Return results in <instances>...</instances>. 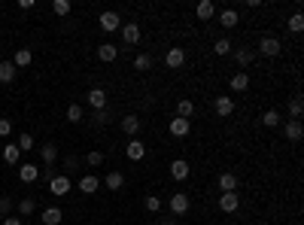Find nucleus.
<instances>
[{
	"mask_svg": "<svg viewBox=\"0 0 304 225\" xmlns=\"http://www.w3.org/2000/svg\"><path fill=\"white\" fill-rule=\"evenodd\" d=\"M171 177H174L177 183H186V180H189V162H186V158L171 162Z\"/></svg>",
	"mask_w": 304,
	"mask_h": 225,
	"instance_id": "nucleus-9",
	"label": "nucleus"
},
{
	"mask_svg": "<svg viewBox=\"0 0 304 225\" xmlns=\"http://www.w3.org/2000/svg\"><path fill=\"white\" fill-rule=\"evenodd\" d=\"M97 189H100V180H97L94 174H85V177L79 180V192H82V195H94Z\"/></svg>",
	"mask_w": 304,
	"mask_h": 225,
	"instance_id": "nucleus-14",
	"label": "nucleus"
},
{
	"mask_svg": "<svg viewBox=\"0 0 304 225\" xmlns=\"http://www.w3.org/2000/svg\"><path fill=\"white\" fill-rule=\"evenodd\" d=\"M213 110H216L219 116H231V113H234V98H228V94L213 98Z\"/></svg>",
	"mask_w": 304,
	"mask_h": 225,
	"instance_id": "nucleus-7",
	"label": "nucleus"
},
{
	"mask_svg": "<svg viewBox=\"0 0 304 225\" xmlns=\"http://www.w3.org/2000/svg\"><path fill=\"white\" fill-rule=\"evenodd\" d=\"M15 146H18V149H21V152H27V149H33V137H30V134H21V137H18V143H15Z\"/></svg>",
	"mask_w": 304,
	"mask_h": 225,
	"instance_id": "nucleus-39",
	"label": "nucleus"
},
{
	"mask_svg": "<svg viewBox=\"0 0 304 225\" xmlns=\"http://www.w3.org/2000/svg\"><path fill=\"white\" fill-rule=\"evenodd\" d=\"M40 152H43V165H46V168L58 162V146H55V143H43Z\"/></svg>",
	"mask_w": 304,
	"mask_h": 225,
	"instance_id": "nucleus-22",
	"label": "nucleus"
},
{
	"mask_svg": "<svg viewBox=\"0 0 304 225\" xmlns=\"http://www.w3.org/2000/svg\"><path fill=\"white\" fill-rule=\"evenodd\" d=\"M97 24H100V30H107V34H116V30H122V18H119V12H113V9L100 12Z\"/></svg>",
	"mask_w": 304,
	"mask_h": 225,
	"instance_id": "nucleus-2",
	"label": "nucleus"
},
{
	"mask_svg": "<svg viewBox=\"0 0 304 225\" xmlns=\"http://www.w3.org/2000/svg\"><path fill=\"white\" fill-rule=\"evenodd\" d=\"M110 122V113L107 110H94V125H107Z\"/></svg>",
	"mask_w": 304,
	"mask_h": 225,
	"instance_id": "nucleus-41",
	"label": "nucleus"
},
{
	"mask_svg": "<svg viewBox=\"0 0 304 225\" xmlns=\"http://www.w3.org/2000/svg\"><path fill=\"white\" fill-rule=\"evenodd\" d=\"M189 128H192V122H189V119H180V116H177V119H171V134H174V137H186V134H189Z\"/></svg>",
	"mask_w": 304,
	"mask_h": 225,
	"instance_id": "nucleus-20",
	"label": "nucleus"
},
{
	"mask_svg": "<svg viewBox=\"0 0 304 225\" xmlns=\"http://www.w3.org/2000/svg\"><path fill=\"white\" fill-rule=\"evenodd\" d=\"M192 113H195V104H192L189 98L177 104V116H180V119H192Z\"/></svg>",
	"mask_w": 304,
	"mask_h": 225,
	"instance_id": "nucleus-32",
	"label": "nucleus"
},
{
	"mask_svg": "<svg viewBox=\"0 0 304 225\" xmlns=\"http://www.w3.org/2000/svg\"><path fill=\"white\" fill-rule=\"evenodd\" d=\"M18 180L21 183H37L40 180V168L37 165H18Z\"/></svg>",
	"mask_w": 304,
	"mask_h": 225,
	"instance_id": "nucleus-13",
	"label": "nucleus"
},
{
	"mask_svg": "<svg viewBox=\"0 0 304 225\" xmlns=\"http://www.w3.org/2000/svg\"><path fill=\"white\" fill-rule=\"evenodd\" d=\"M70 9H73L70 0H55V3H52V12H55V15H70Z\"/></svg>",
	"mask_w": 304,
	"mask_h": 225,
	"instance_id": "nucleus-33",
	"label": "nucleus"
},
{
	"mask_svg": "<svg viewBox=\"0 0 304 225\" xmlns=\"http://www.w3.org/2000/svg\"><path fill=\"white\" fill-rule=\"evenodd\" d=\"M15 76H18L15 64H12V61H0V82H3V85H9Z\"/></svg>",
	"mask_w": 304,
	"mask_h": 225,
	"instance_id": "nucleus-21",
	"label": "nucleus"
},
{
	"mask_svg": "<svg viewBox=\"0 0 304 225\" xmlns=\"http://www.w3.org/2000/svg\"><path fill=\"white\" fill-rule=\"evenodd\" d=\"M67 171H79V158L76 155H67Z\"/></svg>",
	"mask_w": 304,
	"mask_h": 225,
	"instance_id": "nucleus-44",
	"label": "nucleus"
},
{
	"mask_svg": "<svg viewBox=\"0 0 304 225\" xmlns=\"http://www.w3.org/2000/svg\"><path fill=\"white\" fill-rule=\"evenodd\" d=\"M70 189H73V183H70V177H67V174H58V177H52V180H49V192H52V195H58V198H61V195H70Z\"/></svg>",
	"mask_w": 304,
	"mask_h": 225,
	"instance_id": "nucleus-3",
	"label": "nucleus"
},
{
	"mask_svg": "<svg viewBox=\"0 0 304 225\" xmlns=\"http://www.w3.org/2000/svg\"><path fill=\"white\" fill-rule=\"evenodd\" d=\"M301 113H304L301 98H292V104H289V116H292V122H298V119H301Z\"/></svg>",
	"mask_w": 304,
	"mask_h": 225,
	"instance_id": "nucleus-36",
	"label": "nucleus"
},
{
	"mask_svg": "<svg viewBox=\"0 0 304 225\" xmlns=\"http://www.w3.org/2000/svg\"><path fill=\"white\" fill-rule=\"evenodd\" d=\"M219 189L222 192H238V177L234 174H222L219 177Z\"/></svg>",
	"mask_w": 304,
	"mask_h": 225,
	"instance_id": "nucleus-28",
	"label": "nucleus"
},
{
	"mask_svg": "<svg viewBox=\"0 0 304 225\" xmlns=\"http://www.w3.org/2000/svg\"><path fill=\"white\" fill-rule=\"evenodd\" d=\"M158 225H177V222H174V219H161Z\"/></svg>",
	"mask_w": 304,
	"mask_h": 225,
	"instance_id": "nucleus-47",
	"label": "nucleus"
},
{
	"mask_svg": "<svg viewBox=\"0 0 304 225\" xmlns=\"http://www.w3.org/2000/svg\"><path fill=\"white\" fill-rule=\"evenodd\" d=\"M140 125H143V122H140V116H134V113H128V116L122 119V131H125V134H131V137H137V134H140Z\"/></svg>",
	"mask_w": 304,
	"mask_h": 225,
	"instance_id": "nucleus-12",
	"label": "nucleus"
},
{
	"mask_svg": "<svg viewBox=\"0 0 304 225\" xmlns=\"http://www.w3.org/2000/svg\"><path fill=\"white\" fill-rule=\"evenodd\" d=\"M30 61H33L30 49H15V55H12V64H15V70H18V67H27Z\"/></svg>",
	"mask_w": 304,
	"mask_h": 225,
	"instance_id": "nucleus-23",
	"label": "nucleus"
},
{
	"mask_svg": "<svg viewBox=\"0 0 304 225\" xmlns=\"http://www.w3.org/2000/svg\"><path fill=\"white\" fill-rule=\"evenodd\" d=\"M18 155H21V149H18L15 143H6V146H3V162H6V165H18Z\"/></svg>",
	"mask_w": 304,
	"mask_h": 225,
	"instance_id": "nucleus-26",
	"label": "nucleus"
},
{
	"mask_svg": "<svg viewBox=\"0 0 304 225\" xmlns=\"http://www.w3.org/2000/svg\"><path fill=\"white\" fill-rule=\"evenodd\" d=\"M9 210H12V198H0V216L3 219L9 216Z\"/></svg>",
	"mask_w": 304,
	"mask_h": 225,
	"instance_id": "nucleus-42",
	"label": "nucleus"
},
{
	"mask_svg": "<svg viewBox=\"0 0 304 225\" xmlns=\"http://www.w3.org/2000/svg\"><path fill=\"white\" fill-rule=\"evenodd\" d=\"M152 67V55H146V52H140L137 58H134V70H140V73H146Z\"/></svg>",
	"mask_w": 304,
	"mask_h": 225,
	"instance_id": "nucleus-31",
	"label": "nucleus"
},
{
	"mask_svg": "<svg viewBox=\"0 0 304 225\" xmlns=\"http://www.w3.org/2000/svg\"><path fill=\"white\" fill-rule=\"evenodd\" d=\"M253 58H256V55H253L250 49H234V61H238L241 67H250V64H253Z\"/></svg>",
	"mask_w": 304,
	"mask_h": 225,
	"instance_id": "nucleus-30",
	"label": "nucleus"
},
{
	"mask_svg": "<svg viewBox=\"0 0 304 225\" xmlns=\"http://www.w3.org/2000/svg\"><path fill=\"white\" fill-rule=\"evenodd\" d=\"M85 165H88V168H100V165H104V152H94V149H91V152L85 155Z\"/></svg>",
	"mask_w": 304,
	"mask_h": 225,
	"instance_id": "nucleus-38",
	"label": "nucleus"
},
{
	"mask_svg": "<svg viewBox=\"0 0 304 225\" xmlns=\"http://www.w3.org/2000/svg\"><path fill=\"white\" fill-rule=\"evenodd\" d=\"M146 210H149V213H158V210H161V198L149 195V198H146Z\"/></svg>",
	"mask_w": 304,
	"mask_h": 225,
	"instance_id": "nucleus-40",
	"label": "nucleus"
},
{
	"mask_svg": "<svg viewBox=\"0 0 304 225\" xmlns=\"http://www.w3.org/2000/svg\"><path fill=\"white\" fill-rule=\"evenodd\" d=\"M104 183H107L110 192H119V189L125 186V174H122V171H110V174L104 177Z\"/></svg>",
	"mask_w": 304,
	"mask_h": 225,
	"instance_id": "nucleus-17",
	"label": "nucleus"
},
{
	"mask_svg": "<svg viewBox=\"0 0 304 225\" xmlns=\"http://www.w3.org/2000/svg\"><path fill=\"white\" fill-rule=\"evenodd\" d=\"M280 122H283V116H280L277 110H265V113H262V125H265V128H277Z\"/></svg>",
	"mask_w": 304,
	"mask_h": 225,
	"instance_id": "nucleus-25",
	"label": "nucleus"
},
{
	"mask_svg": "<svg viewBox=\"0 0 304 225\" xmlns=\"http://www.w3.org/2000/svg\"><path fill=\"white\" fill-rule=\"evenodd\" d=\"M125 155H128L131 162H143V158H146V146H143V140H137V137H134V140L125 146Z\"/></svg>",
	"mask_w": 304,
	"mask_h": 225,
	"instance_id": "nucleus-8",
	"label": "nucleus"
},
{
	"mask_svg": "<svg viewBox=\"0 0 304 225\" xmlns=\"http://www.w3.org/2000/svg\"><path fill=\"white\" fill-rule=\"evenodd\" d=\"M3 225H21V219H18V216H6V219H3Z\"/></svg>",
	"mask_w": 304,
	"mask_h": 225,
	"instance_id": "nucleus-46",
	"label": "nucleus"
},
{
	"mask_svg": "<svg viewBox=\"0 0 304 225\" xmlns=\"http://www.w3.org/2000/svg\"><path fill=\"white\" fill-rule=\"evenodd\" d=\"M219 24L222 27H238V9H222L219 12Z\"/></svg>",
	"mask_w": 304,
	"mask_h": 225,
	"instance_id": "nucleus-24",
	"label": "nucleus"
},
{
	"mask_svg": "<svg viewBox=\"0 0 304 225\" xmlns=\"http://www.w3.org/2000/svg\"><path fill=\"white\" fill-rule=\"evenodd\" d=\"M18 9H24V12L33 9V0H18Z\"/></svg>",
	"mask_w": 304,
	"mask_h": 225,
	"instance_id": "nucleus-45",
	"label": "nucleus"
},
{
	"mask_svg": "<svg viewBox=\"0 0 304 225\" xmlns=\"http://www.w3.org/2000/svg\"><path fill=\"white\" fill-rule=\"evenodd\" d=\"M283 134H286V140H289V143H298V140L304 137L301 122H286V125H283Z\"/></svg>",
	"mask_w": 304,
	"mask_h": 225,
	"instance_id": "nucleus-15",
	"label": "nucleus"
},
{
	"mask_svg": "<svg viewBox=\"0 0 304 225\" xmlns=\"http://www.w3.org/2000/svg\"><path fill=\"white\" fill-rule=\"evenodd\" d=\"M213 52H216V55H231V40L219 37V40L213 43Z\"/></svg>",
	"mask_w": 304,
	"mask_h": 225,
	"instance_id": "nucleus-34",
	"label": "nucleus"
},
{
	"mask_svg": "<svg viewBox=\"0 0 304 225\" xmlns=\"http://www.w3.org/2000/svg\"><path fill=\"white\" fill-rule=\"evenodd\" d=\"M292 225H298V222H292Z\"/></svg>",
	"mask_w": 304,
	"mask_h": 225,
	"instance_id": "nucleus-48",
	"label": "nucleus"
},
{
	"mask_svg": "<svg viewBox=\"0 0 304 225\" xmlns=\"http://www.w3.org/2000/svg\"><path fill=\"white\" fill-rule=\"evenodd\" d=\"M85 101H88L91 110H107V91H104V88H88Z\"/></svg>",
	"mask_w": 304,
	"mask_h": 225,
	"instance_id": "nucleus-6",
	"label": "nucleus"
},
{
	"mask_svg": "<svg viewBox=\"0 0 304 225\" xmlns=\"http://www.w3.org/2000/svg\"><path fill=\"white\" fill-rule=\"evenodd\" d=\"M97 58L110 64V61H116V58H119V49H116L113 43H100V46H97Z\"/></svg>",
	"mask_w": 304,
	"mask_h": 225,
	"instance_id": "nucleus-18",
	"label": "nucleus"
},
{
	"mask_svg": "<svg viewBox=\"0 0 304 225\" xmlns=\"http://www.w3.org/2000/svg\"><path fill=\"white\" fill-rule=\"evenodd\" d=\"M228 85H231V91H238V94L247 91V88H250V73H234V76L228 79Z\"/></svg>",
	"mask_w": 304,
	"mask_h": 225,
	"instance_id": "nucleus-19",
	"label": "nucleus"
},
{
	"mask_svg": "<svg viewBox=\"0 0 304 225\" xmlns=\"http://www.w3.org/2000/svg\"><path fill=\"white\" fill-rule=\"evenodd\" d=\"M61 219H64V216H61L58 207H46V210H43V225H61Z\"/></svg>",
	"mask_w": 304,
	"mask_h": 225,
	"instance_id": "nucleus-27",
	"label": "nucleus"
},
{
	"mask_svg": "<svg viewBox=\"0 0 304 225\" xmlns=\"http://www.w3.org/2000/svg\"><path fill=\"white\" fill-rule=\"evenodd\" d=\"M286 27H289L292 34H301V30H304V15H301V12H292L289 21H286Z\"/></svg>",
	"mask_w": 304,
	"mask_h": 225,
	"instance_id": "nucleus-29",
	"label": "nucleus"
},
{
	"mask_svg": "<svg viewBox=\"0 0 304 225\" xmlns=\"http://www.w3.org/2000/svg\"><path fill=\"white\" fill-rule=\"evenodd\" d=\"M238 207H241V195L238 192H222L219 195V210L222 213H238Z\"/></svg>",
	"mask_w": 304,
	"mask_h": 225,
	"instance_id": "nucleus-5",
	"label": "nucleus"
},
{
	"mask_svg": "<svg viewBox=\"0 0 304 225\" xmlns=\"http://www.w3.org/2000/svg\"><path fill=\"white\" fill-rule=\"evenodd\" d=\"M33 210H37V201H33V198H21V201H18V213H21V216H30Z\"/></svg>",
	"mask_w": 304,
	"mask_h": 225,
	"instance_id": "nucleus-35",
	"label": "nucleus"
},
{
	"mask_svg": "<svg viewBox=\"0 0 304 225\" xmlns=\"http://www.w3.org/2000/svg\"><path fill=\"white\" fill-rule=\"evenodd\" d=\"M195 15H198L201 21H210V18L216 15V3H213V0H201L198 9H195Z\"/></svg>",
	"mask_w": 304,
	"mask_h": 225,
	"instance_id": "nucleus-16",
	"label": "nucleus"
},
{
	"mask_svg": "<svg viewBox=\"0 0 304 225\" xmlns=\"http://www.w3.org/2000/svg\"><path fill=\"white\" fill-rule=\"evenodd\" d=\"M12 134V122L9 119H0V137H9Z\"/></svg>",
	"mask_w": 304,
	"mask_h": 225,
	"instance_id": "nucleus-43",
	"label": "nucleus"
},
{
	"mask_svg": "<svg viewBox=\"0 0 304 225\" xmlns=\"http://www.w3.org/2000/svg\"><path fill=\"white\" fill-rule=\"evenodd\" d=\"M167 207H171V213H174V216H186V213H189V207H192V201H189V195H186V192H174V195H171V201H167Z\"/></svg>",
	"mask_w": 304,
	"mask_h": 225,
	"instance_id": "nucleus-1",
	"label": "nucleus"
},
{
	"mask_svg": "<svg viewBox=\"0 0 304 225\" xmlns=\"http://www.w3.org/2000/svg\"><path fill=\"white\" fill-rule=\"evenodd\" d=\"M164 64H167L171 70H180V67L186 64V52H183V49H167V55H164Z\"/></svg>",
	"mask_w": 304,
	"mask_h": 225,
	"instance_id": "nucleus-10",
	"label": "nucleus"
},
{
	"mask_svg": "<svg viewBox=\"0 0 304 225\" xmlns=\"http://www.w3.org/2000/svg\"><path fill=\"white\" fill-rule=\"evenodd\" d=\"M122 40L128 43V46H137L140 43V24H122Z\"/></svg>",
	"mask_w": 304,
	"mask_h": 225,
	"instance_id": "nucleus-11",
	"label": "nucleus"
},
{
	"mask_svg": "<svg viewBox=\"0 0 304 225\" xmlns=\"http://www.w3.org/2000/svg\"><path fill=\"white\" fill-rule=\"evenodd\" d=\"M67 122H82V107H79V104H70V107H67Z\"/></svg>",
	"mask_w": 304,
	"mask_h": 225,
	"instance_id": "nucleus-37",
	"label": "nucleus"
},
{
	"mask_svg": "<svg viewBox=\"0 0 304 225\" xmlns=\"http://www.w3.org/2000/svg\"><path fill=\"white\" fill-rule=\"evenodd\" d=\"M259 52H262L265 58H277V55L283 52V46H280V40H277V37H262V43H259Z\"/></svg>",
	"mask_w": 304,
	"mask_h": 225,
	"instance_id": "nucleus-4",
	"label": "nucleus"
}]
</instances>
